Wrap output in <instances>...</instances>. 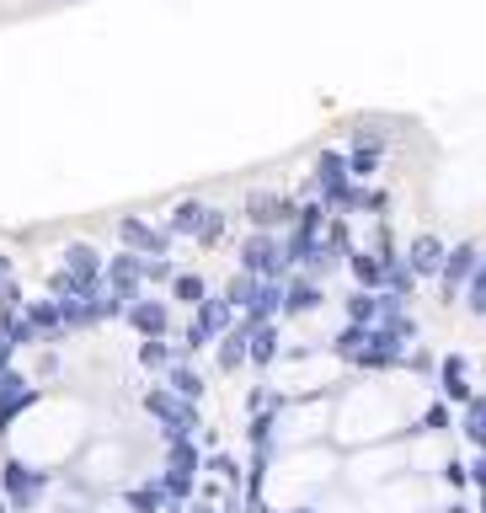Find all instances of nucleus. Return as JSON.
Instances as JSON below:
<instances>
[{"label":"nucleus","mask_w":486,"mask_h":513,"mask_svg":"<svg viewBox=\"0 0 486 513\" xmlns=\"http://www.w3.org/2000/svg\"><path fill=\"white\" fill-rule=\"evenodd\" d=\"M198 465H203V455H198L193 439H171L166 444V471L155 476V487H161L171 503H182V497H193V487H198Z\"/></svg>","instance_id":"f257e3e1"},{"label":"nucleus","mask_w":486,"mask_h":513,"mask_svg":"<svg viewBox=\"0 0 486 513\" xmlns=\"http://www.w3.org/2000/svg\"><path fill=\"white\" fill-rule=\"evenodd\" d=\"M241 273L268 278V284H284V278H289L284 241H278L273 230H252V236H246V246H241Z\"/></svg>","instance_id":"f03ea898"},{"label":"nucleus","mask_w":486,"mask_h":513,"mask_svg":"<svg viewBox=\"0 0 486 513\" xmlns=\"http://www.w3.org/2000/svg\"><path fill=\"white\" fill-rule=\"evenodd\" d=\"M145 412L161 423L166 444H171V439H193V433H198V407H193V401H182V396H171L166 385L145 391Z\"/></svg>","instance_id":"7ed1b4c3"},{"label":"nucleus","mask_w":486,"mask_h":513,"mask_svg":"<svg viewBox=\"0 0 486 513\" xmlns=\"http://www.w3.org/2000/svg\"><path fill=\"white\" fill-rule=\"evenodd\" d=\"M43 487H49V471H33L27 460H6L0 465V492H6L11 508H33Z\"/></svg>","instance_id":"20e7f679"},{"label":"nucleus","mask_w":486,"mask_h":513,"mask_svg":"<svg viewBox=\"0 0 486 513\" xmlns=\"http://www.w3.org/2000/svg\"><path fill=\"white\" fill-rule=\"evenodd\" d=\"M102 289H107V294H118L123 305H134V300H139V289H145V257H134V252L107 257V262H102Z\"/></svg>","instance_id":"39448f33"},{"label":"nucleus","mask_w":486,"mask_h":513,"mask_svg":"<svg viewBox=\"0 0 486 513\" xmlns=\"http://www.w3.org/2000/svg\"><path fill=\"white\" fill-rule=\"evenodd\" d=\"M118 241H123V252H134V257H166V246H171L166 230H155L150 220H139V214L118 220Z\"/></svg>","instance_id":"423d86ee"},{"label":"nucleus","mask_w":486,"mask_h":513,"mask_svg":"<svg viewBox=\"0 0 486 513\" xmlns=\"http://www.w3.org/2000/svg\"><path fill=\"white\" fill-rule=\"evenodd\" d=\"M33 401H38V385L33 380H22L17 369H6V375H0V439H6V428L17 423Z\"/></svg>","instance_id":"0eeeda50"},{"label":"nucleus","mask_w":486,"mask_h":513,"mask_svg":"<svg viewBox=\"0 0 486 513\" xmlns=\"http://www.w3.org/2000/svg\"><path fill=\"white\" fill-rule=\"evenodd\" d=\"M476 241H460V246H449V257H444V268H438V284H444V300H460V289L470 284V273H476Z\"/></svg>","instance_id":"6e6552de"},{"label":"nucleus","mask_w":486,"mask_h":513,"mask_svg":"<svg viewBox=\"0 0 486 513\" xmlns=\"http://www.w3.org/2000/svg\"><path fill=\"white\" fill-rule=\"evenodd\" d=\"M246 220H252L257 230L294 225V220H300V204H294V198H278V193H252V198H246Z\"/></svg>","instance_id":"1a4fd4ad"},{"label":"nucleus","mask_w":486,"mask_h":513,"mask_svg":"<svg viewBox=\"0 0 486 513\" xmlns=\"http://www.w3.org/2000/svg\"><path fill=\"white\" fill-rule=\"evenodd\" d=\"M123 321H129L139 337H166L171 332V305L166 300H145V294H139V300L123 310Z\"/></svg>","instance_id":"9d476101"},{"label":"nucleus","mask_w":486,"mask_h":513,"mask_svg":"<svg viewBox=\"0 0 486 513\" xmlns=\"http://www.w3.org/2000/svg\"><path fill=\"white\" fill-rule=\"evenodd\" d=\"M326 305V294L316 278H284V305H278V316H316V310Z\"/></svg>","instance_id":"9b49d317"},{"label":"nucleus","mask_w":486,"mask_h":513,"mask_svg":"<svg viewBox=\"0 0 486 513\" xmlns=\"http://www.w3.org/2000/svg\"><path fill=\"white\" fill-rule=\"evenodd\" d=\"M444 257H449V246L438 236H417L412 246H406V268H412V278H433L438 268H444Z\"/></svg>","instance_id":"f8f14e48"},{"label":"nucleus","mask_w":486,"mask_h":513,"mask_svg":"<svg viewBox=\"0 0 486 513\" xmlns=\"http://www.w3.org/2000/svg\"><path fill=\"white\" fill-rule=\"evenodd\" d=\"M278 305H284V284H268V278H257V289H252V300H246L241 321H246V326H262V321L278 316Z\"/></svg>","instance_id":"ddd939ff"},{"label":"nucleus","mask_w":486,"mask_h":513,"mask_svg":"<svg viewBox=\"0 0 486 513\" xmlns=\"http://www.w3.org/2000/svg\"><path fill=\"white\" fill-rule=\"evenodd\" d=\"M246 364H257V369L278 364V326H273V321L246 326Z\"/></svg>","instance_id":"4468645a"},{"label":"nucleus","mask_w":486,"mask_h":513,"mask_svg":"<svg viewBox=\"0 0 486 513\" xmlns=\"http://www.w3.org/2000/svg\"><path fill=\"white\" fill-rule=\"evenodd\" d=\"M348 273H353V284L358 289H369V294H380L385 289V257L380 252H348Z\"/></svg>","instance_id":"2eb2a0df"},{"label":"nucleus","mask_w":486,"mask_h":513,"mask_svg":"<svg viewBox=\"0 0 486 513\" xmlns=\"http://www.w3.org/2000/svg\"><path fill=\"white\" fill-rule=\"evenodd\" d=\"M203 220H209V204H198V198H182V204L166 214L161 230H166V236H198Z\"/></svg>","instance_id":"dca6fc26"},{"label":"nucleus","mask_w":486,"mask_h":513,"mask_svg":"<svg viewBox=\"0 0 486 513\" xmlns=\"http://www.w3.org/2000/svg\"><path fill=\"white\" fill-rule=\"evenodd\" d=\"M65 273L91 278V284H102V252H97L91 241H70V246H65Z\"/></svg>","instance_id":"f3484780"},{"label":"nucleus","mask_w":486,"mask_h":513,"mask_svg":"<svg viewBox=\"0 0 486 513\" xmlns=\"http://www.w3.org/2000/svg\"><path fill=\"white\" fill-rule=\"evenodd\" d=\"M22 316H27V326L38 332V342H43V337H59V332H65V316H59V300H33V305L22 310Z\"/></svg>","instance_id":"a211bd4d"},{"label":"nucleus","mask_w":486,"mask_h":513,"mask_svg":"<svg viewBox=\"0 0 486 513\" xmlns=\"http://www.w3.org/2000/svg\"><path fill=\"white\" fill-rule=\"evenodd\" d=\"M166 391H171V396H182V401H198V396H203V375H198L193 364H182V359H177V364L166 369Z\"/></svg>","instance_id":"6ab92c4d"},{"label":"nucleus","mask_w":486,"mask_h":513,"mask_svg":"<svg viewBox=\"0 0 486 513\" xmlns=\"http://www.w3.org/2000/svg\"><path fill=\"white\" fill-rule=\"evenodd\" d=\"M444 396L449 401H470V385H465V375H470V364H465V353H444Z\"/></svg>","instance_id":"aec40b11"},{"label":"nucleus","mask_w":486,"mask_h":513,"mask_svg":"<svg viewBox=\"0 0 486 513\" xmlns=\"http://www.w3.org/2000/svg\"><path fill=\"white\" fill-rule=\"evenodd\" d=\"M241 364H246V321H235L230 332L219 337V369L230 375V369H241Z\"/></svg>","instance_id":"412c9836"},{"label":"nucleus","mask_w":486,"mask_h":513,"mask_svg":"<svg viewBox=\"0 0 486 513\" xmlns=\"http://www.w3.org/2000/svg\"><path fill=\"white\" fill-rule=\"evenodd\" d=\"M412 289H417V278H412V268H406V257H385V289H380V294L412 300Z\"/></svg>","instance_id":"4be33fe9"},{"label":"nucleus","mask_w":486,"mask_h":513,"mask_svg":"<svg viewBox=\"0 0 486 513\" xmlns=\"http://www.w3.org/2000/svg\"><path fill=\"white\" fill-rule=\"evenodd\" d=\"M123 503H129L134 513H171V497L155 487V481H150V487H129V492H123Z\"/></svg>","instance_id":"5701e85b"},{"label":"nucleus","mask_w":486,"mask_h":513,"mask_svg":"<svg viewBox=\"0 0 486 513\" xmlns=\"http://www.w3.org/2000/svg\"><path fill=\"white\" fill-rule=\"evenodd\" d=\"M171 300H177V305H203V300H209V284H203V278L198 273H177V278H171Z\"/></svg>","instance_id":"b1692460"},{"label":"nucleus","mask_w":486,"mask_h":513,"mask_svg":"<svg viewBox=\"0 0 486 513\" xmlns=\"http://www.w3.org/2000/svg\"><path fill=\"white\" fill-rule=\"evenodd\" d=\"M348 321H353V326H374V321H380V294L353 289V294H348Z\"/></svg>","instance_id":"393cba45"},{"label":"nucleus","mask_w":486,"mask_h":513,"mask_svg":"<svg viewBox=\"0 0 486 513\" xmlns=\"http://www.w3.org/2000/svg\"><path fill=\"white\" fill-rule=\"evenodd\" d=\"M139 364H145V369H171V364H177V348H171L166 337H145V342H139Z\"/></svg>","instance_id":"a878e982"},{"label":"nucleus","mask_w":486,"mask_h":513,"mask_svg":"<svg viewBox=\"0 0 486 513\" xmlns=\"http://www.w3.org/2000/svg\"><path fill=\"white\" fill-rule=\"evenodd\" d=\"M364 342H369V326H342V332L332 337V353H337V359H358V353H364Z\"/></svg>","instance_id":"bb28decb"},{"label":"nucleus","mask_w":486,"mask_h":513,"mask_svg":"<svg viewBox=\"0 0 486 513\" xmlns=\"http://www.w3.org/2000/svg\"><path fill=\"white\" fill-rule=\"evenodd\" d=\"M460 300H465L470 316H486V257L476 262V273H470V284L460 289Z\"/></svg>","instance_id":"cd10ccee"},{"label":"nucleus","mask_w":486,"mask_h":513,"mask_svg":"<svg viewBox=\"0 0 486 513\" xmlns=\"http://www.w3.org/2000/svg\"><path fill=\"white\" fill-rule=\"evenodd\" d=\"M465 439L476 444V449L486 444V396H470L465 401Z\"/></svg>","instance_id":"c85d7f7f"},{"label":"nucleus","mask_w":486,"mask_h":513,"mask_svg":"<svg viewBox=\"0 0 486 513\" xmlns=\"http://www.w3.org/2000/svg\"><path fill=\"white\" fill-rule=\"evenodd\" d=\"M246 439H252V449H262V455H268V449H273V412H252Z\"/></svg>","instance_id":"c756f323"},{"label":"nucleus","mask_w":486,"mask_h":513,"mask_svg":"<svg viewBox=\"0 0 486 513\" xmlns=\"http://www.w3.org/2000/svg\"><path fill=\"white\" fill-rule=\"evenodd\" d=\"M252 289H257V278H252V273H235L230 284H225V300H230L235 310H246V300H252Z\"/></svg>","instance_id":"7c9ffc66"},{"label":"nucleus","mask_w":486,"mask_h":513,"mask_svg":"<svg viewBox=\"0 0 486 513\" xmlns=\"http://www.w3.org/2000/svg\"><path fill=\"white\" fill-rule=\"evenodd\" d=\"M193 241H198V246H219V241H225V214L209 209V220H203V230H198Z\"/></svg>","instance_id":"2f4dec72"},{"label":"nucleus","mask_w":486,"mask_h":513,"mask_svg":"<svg viewBox=\"0 0 486 513\" xmlns=\"http://www.w3.org/2000/svg\"><path fill=\"white\" fill-rule=\"evenodd\" d=\"M417 428H422V433H444V428H449V407H444V401H433V407L422 412Z\"/></svg>","instance_id":"473e14b6"},{"label":"nucleus","mask_w":486,"mask_h":513,"mask_svg":"<svg viewBox=\"0 0 486 513\" xmlns=\"http://www.w3.org/2000/svg\"><path fill=\"white\" fill-rule=\"evenodd\" d=\"M171 278H177V268L166 257H145V284H171Z\"/></svg>","instance_id":"72a5a7b5"},{"label":"nucleus","mask_w":486,"mask_h":513,"mask_svg":"<svg viewBox=\"0 0 486 513\" xmlns=\"http://www.w3.org/2000/svg\"><path fill=\"white\" fill-rule=\"evenodd\" d=\"M203 465H209V471H219V476H225V481H235V476H241V465H235V460L225 455V449H214V455L203 460Z\"/></svg>","instance_id":"f704fd0d"},{"label":"nucleus","mask_w":486,"mask_h":513,"mask_svg":"<svg viewBox=\"0 0 486 513\" xmlns=\"http://www.w3.org/2000/svg\"><path fill=\"white\" fill-rule=\"evenodd\" d=\"M465 481H476V487L486 492V455H476V460L465 465Z\"/></svg>","instance_id":"c9c22d12"},{"label":"nucleus","mask_w":486,"mask_h":513,"mask_svg":"<svg viewBox=\"0 0 486 513\" xmlns=\"http://www.w3.org/2000/svg\"><path fill=\"white\" fill-rule=\"evenodd\" d=\"M11 353H17V348H11L6 337H0V375H6V369H11Z\"/></svg>","instance_id":"e433bc0d"},{"label":"nucleus","mask_w":486,"mask_h":513,"mask_svg":"<svg viewBox=\"0 0 486 513\" xmlns=\"http://www.w3.org/2000/svg\"><path fill=\"white\" fill-rule=\"evenodd\" d=\"M0 284H11V257H0Z\"/></svg>","instance_id":"4c0bfd02"},{"label":"nucleus","mask_w":486,"mask_h":513,"mask_svg":"<svg viewBox=\"0 0 486 513\" xmlns=\"http://www.w3.org/2000/svg\"><path fill=\"white\" fill-rule=\"evenodd\" d=\"M0 513H11V503H0Z\"/></svg>","instance_id":"58836bf2"},{"label":"nucleus","mask_w":486,"mask_h":513,"mask_svg":"<svg viewBox=\"0 0 486 513\" xmlns=\"http://www.w3.org/2000/svg\"><path fill=\"white\" fill-rule=\"evenodd\" d=\"M481 513H486V492H481Z\"/></svg>","instance_id":"ea45409f"},{"label":"nucleus","mask_w":486,"mask_h":513,"mask_svg":"<svg viewBox=\"0 0 486 513\" xmlns=\"http://www.w3.org/2000/svg\"><path fill=\"white\" fill-rule=\"evenodd\" d=\"M289 513H310V508H289Z\"/></svg>","instance_id":"a19ab883"},{"label":"nucleus","mask_w":486,"mask_h":513,"mask_svg":"<svg viewBox=\"0 0 486 513\" xmlns=\"http://www.w3.org/2000/svg\"><path fill=\"white\" fill-rule=\"evenodd\" d=\"M481 455H486V444H481Z\"/></svg>","instance_id":"79ce46f5"}]
</instances>
